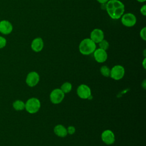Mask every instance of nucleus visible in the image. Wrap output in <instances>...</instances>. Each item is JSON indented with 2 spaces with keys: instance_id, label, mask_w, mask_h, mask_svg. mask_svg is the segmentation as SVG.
<instances>
[{
  "instance_id": "obj_1",
  "label": "nucleus",
  "mask_w": 146,
  "mask_h": 146,
  "mask_svg": "<svg viewBox=\"0 0 146 146\" xmlns=\"http://www.w3.org/2000/svg\"><path fill=\"white\" fill-rule=\"evenodd\" d=\"M108 15L112 19H120L125 11L124 3L119 0H109L105 4Z\"/></svg>"
},
{
  "instance_id": "obj_2",
  "label": "nucleus",
  "mask_w": 146,
  "mask_h": 146,
  "mask_svg": "<svg viewBox=\"0 0 146 146\" xmlns=\"http://www.w3.org/2000/svg\"><path fill=\"white\" fill-rule=\"evenodd\" d=\"M96 48V45L90 38L83 39L79 43V50L84 55H88L92 54Z\"/></svg>"
},
{
  "instance_id": "obj_3",
  "label": "nucleus",
  "mask_w": 146,
  "mask_h": 146,
  "mask_svg": "<svg viewBox=\"0 0 146 146\" xmlns=\"http://www.w3.org/2000/svg\"><path fill=\"white\" fill-rule=\"evenodd\" d=\"M40 107V100L36 98H31L29 99L25 103L26 110L30 113H36Z\"/></svg>"
},
{
  "instance_id": "obj_4",
  "label": "nucleus",
  "mask_w": 146,
  "mask_h": 146,
  "mask_svg": "<svg viewBox=\"0 0 146 146\" xmlns=\"http://www.w3.org/2000/svg\"><path fill=\"white\" fill-rule=\"evenodd\" d=\"M122 25L127 27L134 26L137 22V18L133 14L131 13H124L120 18Z\"/></svg>"
},
{
  "instance_id": "obj_5",
  "label": "nucleus",
  "mask_w": 146,
  "mask_h": 146,
  "mask_svg": "<svg viewBox=\"0 0 146 146\" xmlns=\"http://www.w3.org/2000/svg\"><path fill=\"white\" fill-rule=\"evenodd\" d=\"M125 74V70L123 66L121 65L114 66L110 71V76L115 80H119L122 79Z\"/></svg>"
},
{
  "instance_id": "obj_6",
  "label": "nucleus",
  "mask_w": 146,
  "mask_h": 146,
  "mask_svg": "<svg viewBox=\"0 0 146 146\" xmlns=\"http://www.w3.org/2000/svg\"><path fill=\"white\" fill-rule=\"evenodd\" d=\"M64 94H65L60 89L55 88L51 91L50 95V100L53 104H59L63 100L64 98Z\"/></svg>"
},
{
  "instance_id": "obj_7",
  "label": "nucleus",
  "mask_w": 146,
  "mask_h": 146,
  "mask_svg": "<svg viewBox=\"0 0 146 146\" xmlns=\"http://www.w3.org/2000/svg\"><path fill=\"white\" fill-rule=\"evenodd\" d=\"M76 92L78 96L83 99H88L91 95V91L90 88L84 84H80L78 86Z\"/></svg>"
},
{
  "instance_id": "obj_8",
  "label": "nucleus",
  "mask_w": 146,
  "mask_h": 146,
  "mask_svg": "<svg viewBox=\"0 0 146 146\" xmlns=\"http://www.w3.org/2000/svg\"><path fill=\"white\" fill-rule=\"evenodd\" d=\"M39 75L35 71H31L29 72L26 78V83L29 87L35 86L39 81Z\"/></svg>"
},
{
  "instance_id": "obj_9",
  "label": "nucleus",
  "mask_w": 146,
  "mask_h": 146,
  "mask_svg": "<svg viewBox=\"0 0 146 146\" xmlns=\"http://www.w3.org/2000/svg\"><path fill=\"white\" fill-rule=\"evenodd\" d=\"M102 141L107 145L112 144L115 140V137L113 132L110 129L104 131L101 135Z\"/></svg>"
},
{
  "instance_id": "obj_10",
  "label": "nucleus",
  "mask_w": 146,
  "mask_h": 146,
  "mask_svg": "<svg viewBox=\"0 0 146 146\" xmlns=\"http://www.w3.org/2000/svg\"><path fill=\"white\" fill-rule=\"evenodd\" d=\"M90 38L96 44L99 43L104 39V32L100 29H94L90 33Z\"/></svg>"
},
{
  "instance_id": "obj_11",
  "label": "nucleus",
  "mask_w": 146,
  "mask_h": 146,
  "mask_svg": "<svg viewBox=\"0 0 146 146\" xmlns=\"http://www.w3.org/2000/svg\"><path fill=\"white\" fill-rule=\"evenodd\" d=\"M93 54L95 60L98 63H103L107 59L108 55L106 50L100 48H96Z\"/></svg>"
},
{
  "instance_id": "obj_12",
  "label": "nucleus",
  "mask_w": 146,
  "mask_h": 146,
  "mask_svg": "<svg viewBox=\"0 0 146 146\" xmlns=\"http://www.w3.org/2000/svg\"><path fill=\"white\" fill-rule=\"evenodd\" d=\"M13 29V25L10 22L7 20L0 21V33L4 35L10 34Z\"/></svg>"
},
{
  "instance_id": "obj_13",
  "label": "nucleus",
  "mask_w": 146,
  "mask_h": 146,
  "mask_svg": "<svg viewBox=\"0 0 146 146\" xmlns=\"http://www.w3.org/2000/svg\"><path fill=\"white\" fill-rule=\"evenodd\" d=\"M44 47V42L40 37L34 38L31 43V48L33 51L36 52H40L42 50Z\"/></svg>"
},
{
  "instance_id": "obj_14",
  "label": "nucleus",
  "mask_w": 146,
  "mask_h": 146,
  "mask_svg": "<svg viewBox=\"0 0 146 146\" xmlns=\"http://www.w3.org/2000/svg\"><path fill=\"white\" fill-rule=\"evenodd\" d=\"M54 132L56 136L60 137H64L67 135V128L62 124L56 125L54 128Z\"/></svg>"
},
{
  "instance_id": "obj_15",
  "label": "nucleus",
  "mask_w": 146,
  "mask_h": 146,
  "mask_svg": "<svg viewBox=\"0 0 146 146\" xmlns=\"http://www.w3.org/2000/svg\"><path fill=\"white\" fill-rule=\"evenodd\" d=\"M13 107L16 111H22L25 108V103L21 100H17L13 102Z\"/></svg>"
},
{
  "instance_id": "obj_16",
  "label": "nucleus",
  "mask_w": 146,
  "mask_h": 146,
  "mask_svg": "<svg viewBox=\"0 0 146 146\" xmlns=\"http://www.w3.org/2000/svg\"><path fill=\"white\" fill-rule=\"evenodd\" d=\"M64 94L70 92L72 90V84L70 82H65L61 86L60 88Z\"/></svg>"
},
{
  "instance_id": "obj_17",
  "label": "nucleus",
  "mask_w": 146,
  "mask_h": 146,
  "mask_svg": "<svg viewBox=\"0 0 146 146\" xmlns=\"http://www.w3.org/2000/svg\"><path fill=\"white\" fill-rule=\"evenodd\" d=\"M110 71L111 69L107 66H103L101 67L100 69V73L102 75L105 77H108L110 75Z\"/></svg>"
},
{
  "instance_id": "obj_18",
  "label": "nucleus",
  "mask_w": 146,
  "mask_h": 146,
  "mask_svg": "<svg viewBox=\"0 0 146 146\" xmlns=\"http://www.w3.org/2000/svg\"><path fill=\"white\" fill-rule=\"evenodd\" d=\"M99 47L100 48L103 49L104 50H107L109 47H110V43L109 42L105 39H103L101 42H100L99 43Z\"/></svg>"
},
{
  "instance_id": "obj_19",
  "label": "nucleus",
  "mask_w": 146,
  "mask_h": 146,
  "mask_svg": "<svg viewBox=\"0 0 146 146\" xmlns=\"http://www.w3.org/2000/svg\"><path fill=\"white\" fill-rule=\"evenodd\" d=\"M140 36L144 41L146 40V27H143L140 31Z\"/></svg>"
},
{
  "instance_id": "obj_20",
  "label": "nucleus",
  "mask_w": 146,
  "mask_h": 146,
  "mask_svg": "<svg viewBox=\"0 0 146 146\" xmlns=\"http://www.w3.org/2000/svg\"><path fill=\"white\" fill-rule=\"evenodd\" d=\"M6 39L4 37L0 36V49L5 47L6 45Z\"/></svg>"
},
{
  "instance_id": "obj_21",
  "label": "nucleus",
  "mask_w": 146,
  "mask_h": 146,
  "mask_svg": "<svg viewBox=\"0 0 146 146\" xmlns=\"http://www.w3.org/2000/svg\"><path fill=\"white\" fill-rule=\"evenodd\" d=\"M67 134L68 133L69 135H72L75 132V128L74 127L70 125L68 127V128H67Z\"/></svg>"
},
{
  "instance_id": "obj_22",
  "label": "nucleus",
  "mask_w": 146,
  "mask_h": 146,
  "mask_svg": "<svg viewBox=\"0 0 146 146\" xmlns=\"http://www.w3.org/2000/svg\"><path fill=\"white\" fill-rule=\"evenodd\" d=\"M140 12L141 14V15H143V16H146V5H143L140 9Z\"/></svg>"
},
{
  "instance_id": "obj_23",
  "label": "nucleus",
  "mask_w": 146,
  "mask_h": 146,
  "mask_svg": "<svg viewBox=\"0 0 146 146\" xmlns=\"http://www.w3.org/2000/svg\"><path fill=\"white\" fill-rule=\"evenodd\" d=\"M99 3H100V4L103 5V4H106L109 0H96Z\"/></svg>"
},
{
  "instance_id": "obj_24",
  "label": "nucleus",
  "mask_w": 146,
  "mask_h": 146,
  "mask_svg": "<svg viewBox=\"0 0 146 146\" xmlns=\"http://www.w3.org/2000/svg\"><path fill=\"white\" fill-rule=\"evenodd\" d=\"M145 60H146V59L145 58L144 59L143 61V63H142V64H143V66L144 67V68H145Z\"/></svg>"
},
{
  "instance_id": "obj_25",
  "label": "nucleus",
  "mask_w": 146,
  "mask_h": 146,
  "mask_svg": "<svg viewBox=\"0 0 146 146\" xmlns=\"http://www.w3.org/2000/svg\"><path fill=\"white\" fill-rule=\"evenodd\" d=\"M136 1L139 2H140V3H143V2L146 1V0H136Z\"/></svg>"
}]
</instances>
